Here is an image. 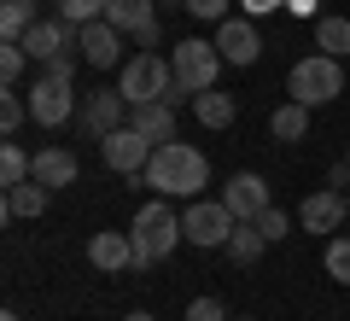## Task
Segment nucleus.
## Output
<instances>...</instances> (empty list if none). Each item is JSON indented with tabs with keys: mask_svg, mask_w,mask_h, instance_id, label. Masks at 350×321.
I'll return each mask as SVG.
<instances>
[{
	"mask_svg": "<svg viewBox=\"0 0 350 321\" xmlns=\"http://www.w3.org/2000/svg\"><path fill=\"white\" fill-rule=\"evenodd\" d=\"M140 181L158 198H199V187L211 181V164H204V152L187 146V140H163V146L152 152V164H146Z\"/></svg>",
	"mask_w": 350,
	"mask_h": 321,
	"instance_id": "1",
	"label": "nucleus"
},
{
	"mask_svg": "<svg viewBox=\"0 0 350 321\" xmlns=\"http://www.w3.org/2000/svg\"><path fill=\"white\" fill-rule=\"evenodd\" d=\"M135 269H152L158 257H170L175 240H187V228H181V216H175L170 198H152V205L135 210Z\"/></svg>",
	"mask_w": 350,
	"mask_h": 321,
	"instance_id": "2",
	"label": "nucleus"
},
{
	"mask_svg": "<svg viewBox=\"0 0 350 321\" xmlns=\"http://www.w3.org/2000/svg\"><path fill=\"white\" fill-rule=\"evenodd\" d=\"M286 94L298 99V105H333L338 94H345V64L333 59V53H310V59H298L286 70Z\"/></svg>",
	"mask_w": 350,
	"mask_h": 321,
	"instance_id": "3",
	"label": "nucleus"
},
{
	"mask_svg": "<svg viewBox=\"0 0 350 321\" xmlns=\"http://www.w3.org/2000/svg\"><path fill=\"white\" fill-rule=\"evenodd\" d=\"M117 94L129 99V105H158V99H181L175 94V70L170 59H158V53H135V59L123 64V76H117Z\"/></svg>",
	"mask_w": 350,
	"mask_h": 321,
	"instance_id": "4",
	"label": "nucleus"
},
{
	"mask_svg": "<svg viewBox=\"0 0 350 321\" xmlns=\"http://www.w3.org/2000/svg\"><path fill=\"white\" fill-rule=\"evenodd\" d=\"M222 64H228V59L216 53V41H199V36L175 41V59H170V70H175V94H204V88H216Z\"/></svg>",
	"mask_w": 350,
	"mask_h": 321,
	"instance_id": "5",
	"label": "nucleus"
},
{
	"mask_svg": "<svg viewBox=\"0 0 350 321\" xmlns=\"http://www.w3.org/2000/svg\"><path fill=\"white\" fill-rule=\"evenodd\" d=\"M29 117H36L41 129H64L76 117V94H70V76H59V70H41L36 76V88H29Z\"/></svg>",
	"mask_w": 350,
	"mask_h": 321,
	"instance_id": "6",
	"label": "nucleus"
},
{
	"mask_svg": "<svg viewBox=\"0 0 350 321\" xmlns=\"http://www.w3.org/2000/svg\"><path fill=\"white\" fill-rule=\"evenodd\" d=\"M152 140L140 135L135 123H123V129H111V135L100 140V158H105V170H117V175H129V181H140L146 175V164H152Z\"/></svg>",
	"mask_w": 350,
	"mask_h": 321,
	"instance_id": "7",
	"label": "nucleus"
},
{
	"mask_svg": "<svg viewBox=\"0 0 350 321\" xmlns=\"http://www.w3.org/2000/svg\"><path fill=\"white\" fill-rule=\"evenodd\" d=\"M181 228H187V246H228V234H234V210H228L222 198H187Z\"/></svg>",
	"mask_w": 350,
	"mask_h": 321,
	"instance_id": "8",
	"label": "nucleus"
},
{
	"mask_svg": "<svg viewBox=\"0 0 350 321\" xmlns=\"http://www.w3.org/2000/svg\"><path fill=\"white\" fill-rule=\"evenodd\" d=\"M129 123V99L117 94V88H88V99H82V135L88 140H105L111 129H123Z\"/></svg>",
	"mask_w": 350,
	"mask_h": 321,
	"instance_id": "9",
	"label": "nucleus"
},
{
	"mask_svg": "<svg viewBox=\"0 0 350 321\" xmlns=\"http://www.w3.org/2000/svg\"><path fill=\"white\" fill-rule=\"evenodd\" d=\"M216 53H222L228 64H257V53H262V36H257V18H245V12H228L222 24H216Z\"/></svg>",
	"mask_w": 350,
	"mask_h": 321,
	"instance_id": "10",
	"label": "nucleus"
},
{
	"mask_svg": "<svg viewBox=\"0 0 350 321\" xmlns=\"http://www.w3.org/2000/svg\"><path fill=\"white\" fill-rule=\"evenodd\" d=\"M345 216H350V198L338 193V187H315V193L298 205L304 234H338V222H345Z\"/></svg>",
	"mask_w": 350,
	"mask_h": 321,
	"instance_id": "11",
	"label": "nucleus"
},
{
	"mask_svg": "<svg viewBox=\"0 0 350 321\" xmlns=\"http://www.w3.org/2000/svg\"><path fill=\"white\" fill-rule=\"evenodd\" d=\"M222 205L234 210V222H257L262 210H269V181H262V175H251V170L228 175V187H222Z\"/></svg>",
	"mask_w": 350,
	"mask_h": 321,
	"instance_id": "12",
	"label": "nucleus"
},
{
	"mask_svg": "<svg viewBox=\"0 0 350 321\" xmlns=\"http://www.w3.org/2000/svg\"><path fill=\"white\" fill-rule=\"evenodd\" d=\"M24 53H29V59H41V64L76 53V24H64V18H41V24L24 36Z\"/></svg>",
	"mask_w": 350,
	"mask_h": 321,
	"instance_id": "13",
	"label": "nucleus"
},
{
	"mask_svg": "<svg viewBox=\"0 0 350 321\" xmlns=\"http://www.w3.org/2000/svg\"><path fill=\"white\" fill-rule=\"evenodd\" d=\"M117 47H123V29L105 24V18H94V24L76 29V53H82L94 70H111V64H117Z\"/></svg>",
	"mask_w": 350,
	"mask_h": 321,
	"instance_id": "14",
	"label": "nucleus"
},
{
	"mask_svg": "<svg viewBox=\"0 0 350 321\" xmlns=\"http://www.w3.org/2000/svg\"><path fill=\"white\" fill-rule=\"evenodd\" d=\"M88 263L105 274L117 269H135V234H117V228H100V234L88 240Z\"/></svg>",
	"mask_w": 350,
	"mask_h": 321,
	"instance_id": "15",
	"label": "nucleus"
},
{
	"mask_svg": "<svg viewBox=\"0 0 350 321\" xmlns=\"http://www.w3.org/2000/svg\"><path fill=\"white\" fill-rule=\"evenodd\" d=\"M76 175H82V164H76L70 146H41L36 152V181L41 187H76Z\"/></svg>",
	"mask_w": 350,
	"mask_h": 321,
	"instance_id": "16",
	"label": "nucleus"
},
{
	"mask_svg": "<svg viewBox=\"0 0 350 321\" xmlns=\"http://www.w3.org/2000/svg\"><path fill=\"white\" fill-rule=\"evenodd\" d=\"M129 123H135L152 146H163V140H175V105L170 99H158V105H129Z\"/></svg>",
	"mask_w": 350,
	"mask_h": 321,
	"instance_id": "17",
	"label": "nucleus"
},
{
	"mask_svg": "<svg viewBox=\"0 0 350 321\" xmlns=\"http://www.w3.org/2000/svg\"><path fill=\"white\" fill-rule=\"evenodd\" d=\"M105 24H117L123 36H140L158 24V12H152V0H105Z\"/></svg>",
	"mask_w": 350,
	"mask_h": 321,
	"instance_id": "18",
	"label": "nucleus"
},
{
	"mask_svg": "<svg viewBox=\"0 0 350 321\" xmlns=\"http://www.w3.org/2000/svg\"><path fill=\"white\" fill-rule=\"evenodd\" d=\"M47 198H53V187H41L36 175H29V181H18V187H6V222H18V216H41V210H47Z\"/></svg>",
	"mask_w": 350,
	"mask_h": 321,
	"instance_id": "19",
	"label": "nucleus"
},
{
	"mask_svg": "<svg viewBox=\"0 0 350 321\" xmlns=\"http://www.w3.org/2000/svg\"><path fill=\"white\" fill-rule=\"evenodd\" d=\"M193 112H199L204 129H228L239 117V99L234 94H216V88H204V94H193Z\"/></svg>",
	"mask_w": 350,
	"mask_h": 321,
	"instance_id": "20",
	"label": "nucleus"
},
{
	"mask_svg": "<svg viewBox=\"0 0 350 321\" xmlns=\"http://www.w3.org/2000/svg\"><path fill=\"white\" fill-rule=\"evenodd\" d=\"M269 135L275 140H304L310 135V105H298V99L275 105V112H269Z\"/></svg>",
	"mask_w": 350,
	"mask_h": 321,
	"instance_id": "21",
	"label": "nucleus"
},
{
	"mask_svg": "<svg viewBox=\"0 0 350 321\" xmlns=\"http://www.w3.org/2000/svg\"><path fill=\"white\" fill-rule=\"evenodd\" d=\"M36 24H41L36 0H0V36H6V41H24Z\"/></svg>",
	"mask_w": 350,
	"mask_h": 321,
	"instance_id": "22",
	"label": "nucleus"
},
{
	"mask_svg": "<svg viewBox=\"0 0 350 321\" xmlns=\"http://www.w3.org/2000/svg\"><path fill=\"white\" fill-rule=\"evenodd\" d=\"M262 246H269V234H262L257 222H234V234H228V257L234 263H257Z\"/></svg>",
	"mask_w": 350,
	"mask_h": 321,
	"instance_id": "23",
	"label": "nucleus"
},
{
	"mask_svg": "<svg viewBox=\"0 0 350 321\" xmlns=\"http://www.w3.org/2000/svg\"><path fill=\"white\" fill-rule=\"evenodd\" d=\"M29 175H36V158H29L18 140H6V146H0V181L18 187V181H29Z\"/></svg>",
	"mask_w": 350,
	"mask_h": 321,
	"instance_id": "24",
	"label": "nucleus"
},
{
	"mask_svg": "<svg viewBox=\"0 0 350 321\" xmlns=\"http://www.w3.org/2000/svg\"><path fill=\"white\" fill-rule=\"evenodd\" d=\"M315 47L333 53V59H345L350 53V18H321V24H315Z\"/></svg>",
	"mask_w": 350,
	"mask_h": 321,
	"instance_id": "25",
	"label": "nucleus"
},
{
	"mask_svg": "<svg viewBox=\"0 0 350 321\" xmlns=\"http://www.w3.org/2000/svg\"><path fill=\"white\" fill-rule=\"evenodd\" d=\"M321 263H327V274H333L338 286H350V234H333V240H327Z\"/></svg>",
	"mask_w": 350,
	"mask_h": 321,
	"instance_id": "26",
	"label": "nucleus"
},
{
	"mask_svg": "<svg viewBox=\"0 0 350 321\" xmlns=\"http://www.w3.org/2000/svg\"><path fill=\"white\" fill-rule=\"evenodd\" d=\"M24 123H29V99L18 88H6V99H0V135H18Z\"/></svg>",
	"mask_w": 350,
	"mask_h": 321,
	"instance_id": "27",
	"label": "nucleus"
},
{
	"mask_svg": "<svg viewBox=\"0 0 350 321\" xmlns=\"http://www.w3.org/2000/svg\"><path fill=\"white\" fill-rule=\"evenodd\" d=\"M59 18L64 24H94V18H105V0H59Z\"/></svg>",
	"mask_w": 350,
	"mask_h": 321,
	"instance_id": "28",
	"label": "nucleus"
},
{
	"mask_svg": "<svg viewBox=\"0 0 350 321\" xmlns=\"http://www.w3.org/2000/svg\"><path fill=\"white\" fill-rule=\"evenodd\" d=\"M24 64H29L24 41H6V47H0V76H6V88H18V76H24Z\"/></svg>",
	"mask_w": 350,
	"mask_h": 321,
	"instance_id": "29",
	"label": "nucleus"
},
{
	"mask_svg": "<svg viewBox=\"0 0 350 321\" xmlns=\"http://www.w3.org/2000/svg\"><path fill=\"white\" fill-rule=\"evenodd\" d=\"M257 228H262V234H269V240H286V234H292V216H286V210H280V205H269V210H262V216H257Z\"/></svg>",
	"mask_w": 350,
	"mask_h": 321,
	"instance_id": "30",
	"label": "nucleus"
},
{
	"mask_svg": "<svg viewBox=\"0 0 350 321\" xmlns=\"http://www.w3.org/2000/svg\"><path fill=\"white\" fill-rule=\"evenodd\" d=\"M187 321H228V309H222V298H193Z\"/></svg>",
	"mask_w": 350,
	"mask_h": 321,
	"instance_id": "31",
	"label": "nucleus"
},
{
	"mask_svg": "<svg viewBox=\"0 0 350 321\" xmlns=\"http://www.w3.org/2000/svg\"><path fill=\"white\" fill-rule=\"evenodd\" d=\"M187 12L204 18V24H222V18H228V0H187Z\"/></svg>",
	"mask_w": 350,
	"mask_h": 321,
	"instance_id": "32",
	"label": "nucleus"
},
{
	"mask_svg": "<svg viewBox=\"0 0 350 321\" xmlns=\"http://www.w3.org/2000/svg\"><path fill=\"white\" fill-rule=\"evenodd\" d=\"M239 6H245V18H269V12H280L286 0H239Z\"/></svg>",
	"mask_w": 350,
	"mask_h": 321,
	"instance_id": "33",
	"label": "nucleus"
},
{
	"mask_svg": "<svg viewBox=\"0 0 350 321\" xmlns=\"http://www.w3.org/2000/svg\"><path fill=\"white\" fill-rule=\"evenodd\" d=\"M327 187H350V158H345V164H333V170H327Z\"/></svg>",
	"mask_w": 350,
	"mask_h": 321,
	"instance_id": "34",
	"label": "nucleus"
},
{
	"mask_svg": "<svg viewBox=\"0 0 350 321\" xmlns=\"http://www.w3.org/2000/svg\"><path fill=\"white\" fill-rule=\"evenodd\" d=\"M286 12L292 18H315V0H286Z\"/></svg>",
	"mask_w": 350,
	"mask_h": 321,
	"instance_id": "35",
	"label": "nucleus"
},
{
	"mask_svg": "<svg viewBox=\"0 0 350 321\" xmlns=\"http://www.w3.org/2000/svg\"><path fill=\"white\" fill-rule=\"evenodd\" d=\"M123 321H152V316H146V309H129V316H123Z\"/></svg>",
	"mask_w": 350,
	"mask_h": 321,
	"instance_id": "36",
	"label": "nucleus"
},
{
	"mask_svg": "<svg viewBox=\"0 0 350 321\" xmlns=\"http://www.w3.org/2000/svg\"><path fill=\"white\" fill-rule=\"evenodd\" d=\"M0 321H24V316H18V309H6V316H0Z\"/></svg>",
	"mask_w": 350,
	"mask_h": 321,
	"instance_id": "37",
	"label": "nucleus"
},
{
	"mask_svg": "<svg viewBox=\"0 0 350 321\" xmlns=\"http://www.w3.org/2000/svg\"><path fill=\"white\" fill-rule=\"evenodd\" d=\"M245 321H251V316H245Z\"/></svg>",
	"mask_w": 350,
	"mask_h": 321,
	"instance_id": "38",
	"label": "nucleus"
}]
</instances>
